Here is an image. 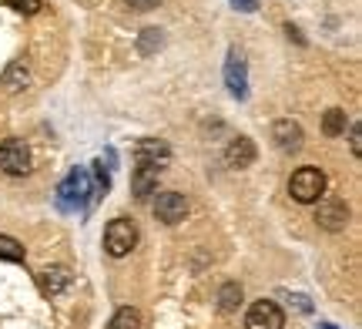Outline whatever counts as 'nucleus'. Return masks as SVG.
I'll return each instance as SVG.
<instances>
[{"label":"nucleus","mask_w":362,"mask_h":329,"mask_svg":"<svg viewBox=\"0 0 362 329\" xmlns=\"http://www.w3.org/2000/svg\"><path fill=\"white\" fill-rule=\"evenodd\" d=\"M255 155H259V151H255V145H252V138H242V134L225 148V161H228L232 168H248V165L255 161Z\"/></svg>","instance_id":"obj_11"},{"label":"nucleus","mask_w":362,"mask_h":329,"mask_svg":"<svg viewBox=\"0 0 362 329\" xmlns=\"http://www.w3.org/2000/svg\"><path fill=\"white\" fill-rule=\"evenodd\" d=\"M188 215V198L181 192H161L155 198V219H161L165 225H178Z\"/></svg>","instance_id":"obj_6"},{"label":"nucleus","mask_w":362,"mask_h":329,"mask_svg":"<svg viewBox=\"0 0 362 329\" xmlns=\"http://www.w3.org/2000/svg\"><path fill=\"white\" fill-rule=\"evenodd\" d=\"M0 171L4 175H27L30 171V148L21 142V138H7L0 145Z\"/></svg>","instance_id":"obj_4"},{"label":"nucleus","mask_w":362,"mask_h":329,"mask_svg":"<svg viewBox=\"0 0 362 329\" xmlns=\"http://www.w3.org/2000/svg\"><path fill=\"white\" fill-rule=\"evenodd\" d=\"M225 81H228V91L235 98H245L248 94V78H245V61H242V54H228V61H225Z\"/></svg>","instance_id":"obj_10"},{"label":"nucleus","mask_w":362,"mask_h":329,"mask_svg":"<svg viewBox=\"0 0 362 329\" xmlns=\"http://www.w3.org/2000/svg\"><path fill=\"white\" fill-rule=\"evenodd\" d=\"M134 155H138V161H148V165H165L171 155V148L165 145V142H158V138H144V142H138V148H134Z\"/></svg>","instance_id":"obj_12"},{"label":"nucleus","mask_w":362,"mask_h":329,"mask_svg":"<svg viewBox=\"0 0 362 329\" xmlns=\"http://www.w3.org/2000/svg\"><path fill=\"white\" fill-rule=\"evenodd\" d=\"M7 4H11L13 11H21V13H37L44 0H7Z\"/></svg>","instance_id":"obj_19"},{"label":"nucleus","mask_w":362,"mask_h":329,"mask_svg":"<svg viewBox=\"0 0 362 329\" xmlns=\"http://www.w3.org/2000/svg\"><path fill=\"white\" fill-rule=\"evenodd\" d=\"M107 329H141V313L131 309V306H121L115 316H111Z\"/></svg>","instance_id":"obj_16"},{"label":"nucleus","mask_w":362,"mask_h":329,"mask_svg":"<svg viewBox=\"0 0 362 329\" xmlns=\"http://www.w3.org/2000/svg\"><path fill=\"white\" fill-rule=\"evenodd\" d=\"M346 125H349V118H346V111L342 108H329L322 115V134L325 138H339V134H346Z\"/></svg>","instance_id":"obj_14"},{"label":"nucleus","mask_w":362,"mask_h":329,"mask_svg":"<svg viewBox=\"0 0 362 329\" xmlns=\"http://www.w3.org/2000/svg\"><path fill=\"white\" fill-rule=\"evenodd\" d=\"M90 198H98V188L90 182V171L84 168H74L57 188V205L64 212H81Z\"/></svg>","instance_id":"obj_1"},{"label":"nucleus","mask_w":362,"mask_h":329,"mask_svg":"<svg viewBox=\"0 0 362 329\" xmlns=\"http://www.w3.org/2000/svg\"><path fill=\"white\" fill-rule=\"evenodd\" d=\"M27 81H30V74H27V67L21 64V61H13L7 71H4V91H11V94H17V91H24L27 88Z\"/></svg>","instance_id":"obj_15"},{"label":"nucleus","mask_w":362,"mask_h":329,"mask_svg":"<svg viewBox=\"0 0 362 329\" xmlns=\"http://www.w3.org/2000/svg\"><path fill=\"white\" fill-rule=\"evenodd\" d=\"M315 222L322 225V229H329V232L346 229V225H349V209H346V202H339V198H325V202H319Z\"/></svg>","instance_id":"obj_8"},{"label":"nucleus","mask_w":362,"mask_h":329,"mask_svg":"<svg viewBox=\"0 0 362 329\" xmlns=\"http://www.w3.org/2000/svg\"><path fill=\"white\" fill-rule=\"evenodd\" d=\"M134 246H138V225L131 219H111L104 229V252L111 259H124L134 252Z\"/></svg>","instance_id":"obj_2"},{"label":"nucleus","mask_w":362,"mask_h":329,"mask_svg":"<svg viewBox=\"0 0 362 329\" xmlns=\"http://www.w3.org/2000/svg\"><path fill=\"white\" fill-rule=\"evenodd\" d=\"M359 138H362V125H359V121H352V138H349V142H352V155H359V145H362Z\"/></svg>","instance_id":"obj_21"},{"label":"nucleus","mask_w":362,"mask_h":329,"mask_svg":"<svg viewBox=\"0 0 362 329\" xmlns=\"http://www.w3.org/2000/svg\"><path fill=\"white\" fill-rule=\"evenodd\" d=\"M0 259L4 262H24V246L11 236H0Z\"/></svg>","instance_id":"obj_18"},{"label":"nucleus","mask_w":362,"mask_h":329,"mask_svg":"<svg viewBox=\"0 0 362 329\" xmlns=\"http://www.w3.org/2000/svg\"><path fill=\"white\" fill-rule=\"evenodd\" d=\"M158 165H148V161H138V168H134V182H131V188H134V198L138 202H148L151 198V192L158 188Z\"/></svg>","instance_id":"obj_9"},{"label":"nucleus","mask_w":362,"mask_h":329,"mask_svg":"<svg viewBox=\"0 0 362 329\" xmlns=\"http://www.w3.org/2000/svg\"><path fill=\"white\" fill-rule=\"evenodd\" d=\"M319 329H336V326H319Z\"/></svg>","instance_id":"obj_23"},{"label":"nucleus","mask_w":362,"mask_h":329,"mask_svg":"<svg viewBox=\"0 0 362 329\" xmlns=\"http://www.w3.org/2000/svg\"><path fill=\"white\" fill-rule=\"evenodd\" d=\"M40 282H44V292H47V296H61V292L71 286V269H64V265H47V269L40 272Z\"/></svg>","instance_id":"obj_13"},{"label":"nucleus","mask_w":362,"mask_h":329,"mask_svg":"<svg viewBox=\"0 0 362 329\" xmlns=\"http://www.w3.org/2000/svg\"><path fill=\"white\" fill-rule=\"evenodd\" d=\"M285 326V313L279 303L272 299H259V303L248 306L245 313V329H282Z\"/></svg>","instance_id":"obj_5"},{"label":"nucleus","mask_w":362,"mask_h":329,"mask_svg":"<svg viewBox=\"0 0 362 329\" xmlns=\"http://www.w3.org/2000/svg\"><path fill=\"white\" fill-rule=\"evenodd\" d=\"M242 306V286L238 282H225L218 292V309L221 313H235Z\"/></svg>","instance_id":"obj_17"},{"label":"nucleus","mask_w":362,"mask_h":329,"mask_svg":"<svg viewBox=\"0 0 362 329\" xmlns=\"http://www.w3.org/2000/svg\"><path fill=\"white\" fill-rule=\"evenodd\" d=\"M124 4H128L131 11H141V13H144V11H155L161 0H124Z\"/></svg>","instance_id":"obj_20"},{"label":"nucleus","mask_w":362,"mask_h":329,"mask_svg":"<svg viewBox=\"0 0 362 329\" xmlns=\"http://www.w3.org/2000/svg\"><path fill=\"white\" fill-rule=\"evenodd\" d=\"M235 7H238V11H245V13H252L255 11V7H259V4H255V0H232Z\"/></svg>","instance_id":"obj_22"},{"label":"nucleus","mask_w":362,"mask_h":329,"mask_svg":"<svg viewBox=\"0 0 362 329\" xmlns=\"http://www.w3.org/2000/svg\"><path fill=\"white\" fill-rule=\"evenodd\" d=\"M288 195L302 202V205H312V202H322L325 195V175L322 168H298L292 171V178H288Z\"/></svg>","instance_id":"obj_3"},{"label":"nucleus","mask_w":362,"mask_h":329,"mask_svg":"<svg viewBox=\"0 0 362 329\" xmlns=\"http://www.w3.org/2000/svg\"><path fill=\"white\" fill-rule=\"evenodd\" d=\"M302 125L292 118H282V121H275L272 125V142H275V148L279 151H285V155H296L298 148H302Z\"/></svg>","instance_id":"obj_7"}]
</instances>
